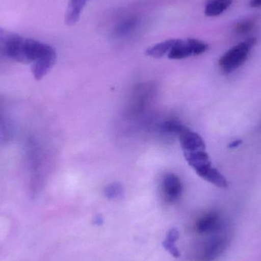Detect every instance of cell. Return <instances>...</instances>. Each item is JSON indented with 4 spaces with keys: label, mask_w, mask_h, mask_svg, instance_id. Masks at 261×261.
Returning <instances> with one entry per match:
<instances>
[{
    "label": "cell",
    "mask_w": 261,
    "mask_h": 261,
    "mask_svg": "<svg viewBox=\"0 0 261 261\" xmlns=\"http://www.w3.org/2000/svg\"><path fill=\"white\" fill-rule=\"evenodd\" d=\"M184 125L176 120L167 121L161 125V130L166 133L179 135L180 130L182 129Z\"/></svg>",
    "instance_id": "cell-15"
},
{
    "label": "cell",
    "mask_w": 261,
    "mask_h": 261,
    "mask_svg": "<svg viewBox=\"0 0 261 261\" xmlns=\"http://www.w3.org/2000/svg\"><path fill=\"white\" fill-rule=\"evenodd\" d=\"M179 237V232L177 228H172L167 231L165 239L163 242V246L166 251H168L173 257L178 258L180 257V252L176 246V242Z\"/></svg>",
    "instance_id": "cell-11"
},
{
    "label": "cell",
    "mask_w": 261,
    "mask_h": 261,
    "mask_svg": "<svg viewBox=\"0 0 261 261\" xmlns=\"http://www.w3.org/2000/svg\"><path fill=\"white\" fill-rule=\"evenodd\" d=\"M102 222H103V219L100 216H96L94 219V224L96 225H102Z\"/></svg>",
    "instance_id": "cell-19"
},
{
    "label": "cell",
    "mask_w": 261,
    "mask_h": 261,
    "mask_svg": "<svg viewBox=\"0 0 261 261\" xmlns=\"http://www.w3.org/2000/svg\"><path fill=\"white\" fill-rule=\"evenodd\" d=\"M250 6L253 8L261 7V0H251L250 1Z\"/></svg>",
    "instance_id": "cell-18"
},
{
    "label": "cell",
    "mask_w": 261,
    "mask_h": 261,
    "mask_svg": "<svg viewBox=\"0 0 261 261\" xmlns=\"http://www.w3.org/2000/svg\"><path fill=\"white\" fill-rule=\"evenodd\" d=\"M255 44V38H248L225 52L219 61L222 71L230 73L239 68L247 61L251 49Z\"/></svg>",
    "instance_id": "cell-1"
},
{
    "label": "cell",
    "mask_w": 261,
    "mask_h": 261,
    "mask_svg": "<svg viewBox=\"0 0 261 261\" xmlns=\"http://www.w3.org/2000/svg\"><path fill=\"white\" fill-rule=\"evenodd\" d=\"M242 142H243V141H242V139L234 140V141H231V142L229 144H228V148H237V147H239V146H240L241 144H242Z\"/></svg>",
    "instance_id": "cell-17"
},
{
    "label": "cell",
    "mask_w": 261,
    "mask_h": 261,
    "mask_svg": "<svg viewBox=\"0 0 261 261\" xmlns=\"http://www.w3.org/2000/svg\"><path fill=\"white\" fill-rule=\"evenodd\" d=\"M26 38L0 27V53L18 62H24Z\"/></svg>",
    "instance_id": "cell-2"
},
{
    "label": "cell",
    "mask_w": 261,
    "mask_h": 261,
    "mask_svg": "<svg viewBox=\"0 0 261 261\" xmlns=\"http://www.w3.org/2000/svg\"><path fill=\"white\" fill-rule=\"evenodd\" d=\"M223 231L208 236L197 250L196 257L199 261H215L229 245L228 236Z\"/></svg>",
    "instance_id": "cell-3"
},
{
    "label": "cell",
    "mask_w": 261,
    "mask_h": 261,
    "mask_svg": "<svg viewBox=\"0 0 261 261\" xmlns=\"http://www.w3.org/2000/svg\"><path fill=\"white\" fill-rule=\"evenodd\" d=\"M182 185L180 179L173 173H168L162 181V193L166 202L173 203L182 195Z\"/></svg>",
    "instance_id": "cell-6"
},
{
    "label": "cell",
    "mask_w": 261,
    "mask_h": 261,
    "mask_svg": "<svg viewBox=\"0 0 261 261\" xmlns=\"http://www.w3.org/2000/svg\"><path fill=\"white\" fill-rule=\"evenodd\" d=\"M197 174L207 182H210L219 188L225 189L228 187L226 178L217 169L213 167V165L199 172Z\"/></svg>",
    "instance_id": "cell-9"
},
{
    "label": "cell",
    "mask_w": 261,
    "mask_h": 261,
    "mask_svg": "<svg viewBox=\"0 0 261 261\" xmlns=\"http://www.w3.org/2000/svg\"><path fill=\"white\" fill-rule=\"evenodd\" d=\"M178 137L184 153L205 150V142L202 137L187 127L182 128Z\"/></svg>",
    "instance_id": "cell-7"
},
{
    "label": "cell",
    "mask_w": 261,
    "mask_h": 261,
    "mask_svg": "<svg viewBox=\"0 0 261 261\" xmlns=\"http://www.w3.org/2000/svg\"><path fill=\"white\" fill-rule=\"evenodd\" d=\"M175 41H176V39H170L155 44L146 50V55L154 58H163L166 55H168L169 51L173 47Z\"/></svg>",
    "instance_id": "cell-13"
},
{
    "label": "cell",
    "mask_w": 261,
    "mask_h": 261,
    "mask_svg": "<svg viewBox=\"0 0 261 261\" xmlns=\"http://www.w3.org/2000/svg\"><path fill=\"white\" fill-rule=\"evenodd\" d=\"M184 156L189 165L196 171V173L212 166L210 156L205 150L184 153Z\"/></svg>",
    "instance_id": "cell-8"
},
{
    "label": "cell",
    "mask_w": 261,
    "mask_h": 261,
    "mask_svg": "<svg viewBox=\"0 0 261 261\" xmlns=\"http://www.w3.org/2000/svg\"><path fill=\"white\" fill-rule=\"evenodd\" d=\"M233 0H208L205 6V14L214 17L221 15L232 4Z\"/></svg>",
    "instance_id": "cell-12"
},
{
    "label": "cell",
    "mask_w": 261,
    "mask_h": 261,
    "mask_svg": "<svg viewBox=\"0 0 261 261\" xmlns=\"http://www.w3.org/2000/svg\"><path fill=\"white\" fill-rule=\"evenodd\" d=\"M90 0H70L65 15L66 24L73 25L77 22L83 9Z\"/></svg>",
    "instance_id": "cell-10"
},
{
    "label": "cell",
    "mask_w": 261,
    "mask_h": 261,
    "mask_svg": "<svg viewBox=\"0 0 261 261\" xmlns=\"http://www.w3.org/2000/svg\"><path fill=\"white\" fill-rule=\"evenodd\" d=\"M196 232L204 236H211L225 230V223L220 215L210 212L199 217L195 224Z\"/></svg>",
    "instance_id": "cell-5"
},
{
    "label": "cell",
    "mask_w": 261,
    "mask_h": 261,
    "mask_svg": "<svg viewBox=\"0 0 261 261\" xmlns=\"http://www.w3.org/2000/svg\"><path fill=\"white\" fill-rule=\"evenodd\" d=\"M254 23L252 20H242L240 22L238 23L236 25V30L238 33L245 34L250 32L254 27Z\"/></svg>",
    "instance_id": "cell-16"
},
{
    "label": "cell",
    "mask_w": 261,
    "mask_h": 261,
    "mask_svg": "<svg viewBox=\"0 0 261 261\" xmlns=\"http://www.w3.org/2000/svg\"><path fill=\"white\" fill-rule=\"evenodd\" d=\"M104 194L109 199H119L123 194V188L119 184H112L106 187Z\"/></svg>",
    "instance_id": "cell-14"
},
{
    "label": "cell",
    "mask_w": 261,
    "mask_h": 261,
    "mask_svg": "<svg viewBox=\"0 0 261 261\" xmlns=\"http://www.w3.org/2000/svg\"><path fill=\"white\" fill-rule=\"evenodd\" d=\"M208 45L204 41L195 38L187 40L176 39L167 57L172 60H182L191 56H197L205 53Z\"/></svg>",
    "instance_id": "cell-4"
}]
</instances>
